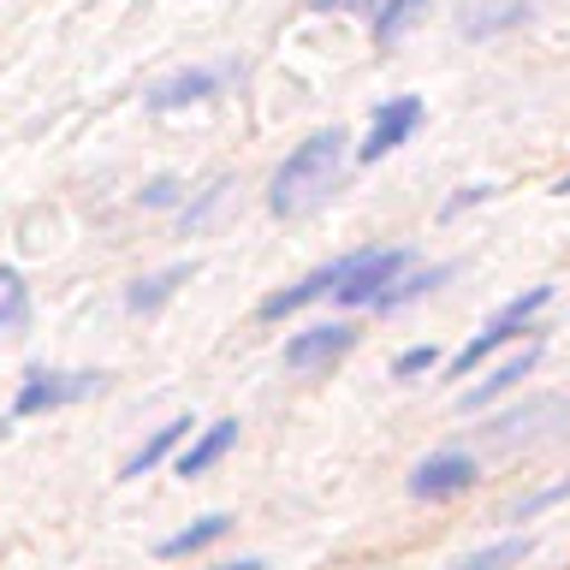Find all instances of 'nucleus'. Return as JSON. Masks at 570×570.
Returning <instances> with one entry per match:
<instances>
[{"label": "nucleus", "mask_w": 570, "mask_h": 570, "mask_svg": "<svg viewBox=\"0 0 570 570\" xmlns=\"http://www.w3.org/2000/svg\"><path fill=\"white\" fill-rule=\"evenodd\" d=\"M345 160H351V137L338 131V125L309 131L274 167V178H267V214H274V220H303V214H315L338 190Z\"/></svg>", "instance_id": "f257e3e1"}, {"label": "nucleus", "mask_w": 570, "mask_h": 570, "mask_svg": "<svg viewBox=\"0 0 570 570\" xmlns=\"http://www.w3.org/2000/svg\"><path fill=\"white\" fill-rule=\"evenodd\" d=\"M547 303H552V285H529V292H517L511 303H499L488 327H481V333L470 338V345H463V351L452 356V363H445V374H452V381H470L475 363H488V356H493L499 345H511L517 333H529V321L541 315Z\"/></svg>", "instance_id": "f03ea898"}, {"label": "nucleus", "mask_w": 570, "mask_h": 570, "mask_svg": "<svg viewBox=\"0 0 570 570\" xmlns=\"http://www.w3.org/2000/svg\"><path fill=\"white\" fill-rule=\"evenodd\" d=\"M107 392V374L101 368H30L12 392V416H48V410H66V404H83Z\"/></svg>", "instance_id": "7ed1b4c3"}, {"label": "nucleus", "mask_w": 570, "mask_h": 570, "mask_svg": "<svg viewBox=\"0 0 570 570\" xmlns=\"http://www.w3.org/2000/svg\"><path fill=\"white\" fill-rule=\"evenodd\" d=\"M374 249H381V244H363V249H351V256H338V262H327V267H315V274H303L297 285H285V292L262 297L256 315H262V321H285V315L309 309V303H321V297H338V292H345V285L374 262Z\"/></svg>", "instance_id": "20e7f679"}, {"label": "nucleus", "mask_w": 570, "mask_h": 570, "mask_svg": "<svg viewBox=\"0 0 570 570\" xmlns=\"http://www.w3.org/2000/svg\"><path fill=\"white\" fill-rule=\"evenodd\" d=\"M481 481V463L475 452H458V445H445V452H428L416 470H410V499H428V505H440V499H458V493H470Z\"/></svg>", "instance_id": "39448f33"}, {"label": "nucleus", "mask_w": 570, "mask_h": 570, "mask_svg": "<svg viewBox=\"0 0 570 570\" xmlns=\"http://www.w3.org/2000/svg\"><path fill=\"white\" fill-rule=\"evenodd\" d=\"M356 333L351 321H315V327H303L285 338V368L292 374H315V368H333V363H345V356L356 351Z\"/></svg>", "instance_id": "423d86ee"}, {"label": "nucleus", "mask_w": 570, "mask_h": 570, "mask_svg": "<svg viewBox=\"0 0 570 570\" xmlns=\"http://www.w3.org/2000/svg\"><path fill=\"white\" fill-rule=\"evenodd\" d=\"M416 125H422V101L416 96H392L374 107V119H368V137L356 142V160H386L392 149H404L410 137H416Z\"/></svg>", "instance_id": "0eeeda50"}, {"label": "nucleus", "mask_w": 570, "mask_h": 570, "mask_svg": "<svg viewBox=\"0 0 570 570\" xmlns=\"http://www.w3.org/2000/svg\"><path fill=\"white\" fill-rule=\"evenodd\" d=\"M534 363H541V338H529L523 351H511L505 363H499V368H488L475 386H463V392H458V410H488L493 399H505V392H517V386H523L529 374H534Z\"/></svg>", "instance_id": "6e6552de"}, {"label": "nucleus", "mask_w": 570, "mask_h": 570, "mask_svg": "<svg viewBox=\"0 0 570 570\" xmlns=\"http://www.w3.org/2000/svg\"><path fill=\"white\" fill-rule=\"evenodd\" d=\"M220 83H226V71H214V66H190V71H173V78H160L142 101H149L155 114H178V107H196V101L220 96Z\"/></svg>", "instance_id": "1a4fd4ad"}, {"label": "nucleus", "mask_w": 570, "mask_h": 570, "mask_svg": "<svg viewBox=\"0 0 570 570\" xmlns=\"http://www.w3.org/2000/svg\"><path fill=\"white\" fill-rule=\"evenodd\" d=\"M190 440H196V422H190V416H173V422H160L155 434L142 440V445H137L131 458H125V470H119V481H137V475H149L155 463H167V458L178 452V445H190Z\"/></svg>", "instance_id": "9d476101"}, {"label": "nucleus", "mask_w": 570, "mask_h": 570, "mask_svg": "<svg viewBox=\"0 0 570 570\" xmlns=\"http://www.w3.org/2000/svg\"><path fill=\"white\" fill-rule=\"evenodd\" d=\"M232 445H238V416H220V422H208L203 434H196L185 452H178V475L185 481H196V475H208L214 463H220Z\"/></svg>", "instance_id": "9b49d317"}, {"label": "nucleus", "mask_w": 570, "mask_h": 570, "mask_svg": "<svg viewBox=\"0 0 570 570\" xmlns=\"http://www.w3.org/2000/svg\"><path fill=\"white\" fill-rule=\"evenodd\" d=\"M232 523H238L232 511H208V517H196L190 529H178V534H167V541H160V559H196V552H208L214 541H226Z\"/></svg>", "instance_id": "f8f14e48"}, {"label": "nucleus", "mask_w": 570, "mask_h": 570, "mask_svg": "<svg viewBox=\"0 0 570 570\" xmlns=\"http://www.w3.org/2000/svg\"><path fill=\"white\" fill-rule=\"evenodd\" d=\"M185 279H190V262H173V267H160V274H142V279L131 285V292H125V309H131V315H155V309H167Z\"/></svg>", "instance_id": "ddd939ff"}, {"label": "nucleus", "mask_w": 570, "mask_h": 570, "mask_svg": "<svg viewBox=\"0 0 570 570\" xmlns=\"http://www.w3.org/2000/svg\"><path fill=\"white\" fill-rule=\"evenodd\" d=\"M534 552V534H499V541L463 552V559H452L445 570H517Z\"/></svg>", "instance_id": "4468645a"}, {"label": "nucleus", "mask_w": 570, "mask_h": 570, "mask_svg": "<svg viewBox=\"0 0 570 570\" xmlns=\"http://www.w3.org/2000/svg\"><path fill=\"white\" fill-rule=\"evenodd\" d=\"M445 279H452V262H434V267H410V274H399V279L386 285V297L374 303V309H381V315H392V309H404V303L428 297V292H434V285H445Z\"/></svg>", "instance_id": "2eb2a0df"}, {"label": "nucleus", "mask_w": 570, "mask_h": 570, "mask_svg": "<svg viewBox=\"0 0 570 570\" xmlns=\"http://www.w3.org/2000/svg\"><path fill=\"white\" fill-rule=\"evenodd\" d=\"M547 416H559V399H529L523 410L493 416V422H488V440H493V445H517V440L534 434V422H547Z\"/></svg>", "instance_id": "dca6fc26"}, {"label": "nucleus", "mask_w": 570, "mask_h": 570, "mask_svg": "<svg viewBox=\"0 0 570 570\" xmlns=\"http://www.w3.org/2000/svg\"><path fill=\"white\" fill-rule=\"evenodd\" d=\"M422 12H428V0H381V12L368 18L374 42H381V48H392V42H399V36H404L410 24H416Z\"/></svg>", "instance_id": "f3484780"}, {"label": "nucleus", "mask_w": 570, "mask_h": 570, "mask_svg": "<svg viewBox=\"0 0 570 570\" xmlns=\"http://www.w3.org/2000/svg\"><path fill=\"white\" fill-rule=\"evenodd\" d=\"M24 321H30V285L18 267H0V338L18 333Z\"/></svg>", "instance_id": "a211bd4d"}, {"label": "nucleus", "mask_w": 570, "mask_h": 570, "mask_svg": "<svg viewBox=\"0 0 570 570\" xmlns=\"http://www.w3.org/2000/svg\"><path fill=\"white\" fill-rule=\"evenodd\" d=\"M529 18V0H505V7H488V12H470L463 18V36H493L505 24H523Z\"/></svg>", "instance_id": "6ab92c4d"}, {"label": "nucleus", "mask_w": 570, "mask_h": 570, "mask_svg": "<svg viewBox=\"0 0 570 570\" xmlns=\"http://www.w3.org/2000/svg\"><path fill=\"white\" fill-rule=\"evenodd\" d=\"M137 203H142V208H185V178H173V173H155L149 185L137 190Z\"/></svg>", "instance_id": "aec40b11"}, {"label": "nucleus", "mask_w": 570, "mask_h": 570, "mask_svg": "<svg viewBox=\"0 0 570 570\" xmlns=\"http://www.w3.org/2000/svg\"><path fill=\"white\" fill-rule=\"evenodd\" d=\"M559 499H570V475L552 481V488H541V493H529V499H517V505H511V523H534V517L552 511Z\"/></svg>", "instance_id": "412c9836"}, {"label": "nucleus", "mask_w": 570, "mask_h": 570, "mask_svg": "<svg viewBox=\"0 0 570 570\" xmlns=\"http://www.w3.org/2000/svg\"><path fill=\"white\" fill-rule=\"evenodd\" d=\"M428 368H440V351L434 345H410V351L392 356V381H416V374H428Z\"/></svg>", "instance_id": "4be33fe9"}, {"label": "nucleus", "mask_w": 570, "mask_h": 570, "mask_svg": "<svg viewBox=\"0 0 570 570\" xmlns=\"http://www.w3.org/2000/svg\"><path fill=\"white\" fill-rule=\"evenodd\" d=\"M220 203H226V178H214V185H208L203 196H196V203L178 208V220H185V226H203V220H208V214L220 208Z\"/></svg>", "instance_id": "5701e85b"}, {"label": "nucleus", "mask_w": 570, "mask_h": 570, "mask_svg": "<svg viewBox=\"0 0 570 570\" xmlns=\"http://www.w3.org/2000/svg\"><path fill=\"white\" fill-rule=\"evenodd\" d=\"M493 196H499L493 185H463V190L452 196V203H445V214H463V208H470V203H493Z\"/></svg>", "instance_id": "b1692460"}, {"label": "nucleus", "mask_w": 570, "mask_h": 570, "mask_svg": "<svg viewBox=\"0 0 570 570\" xmlns=\"http://www.w3.org/2000/svg\"><path fill=\"white\" fill-rule=\"evenodd\" d=\"M208 570H267V559H226V564H208Z\"/></svg>", "instance_id": "393cba45"}, {"label": "nucleus", "mask_w": 570, "mask_h": 570, "mask_svg": "<svg viewBox=\"0 0 570 570\" xmlns=\"http://www.w3.org/2000/svg\"><path fill=\"white\" fill-rule=\"evenodd\" d=\"M552 190H559V196H570V173H564V178H559V185H552Z\"/></svg>", "instance_id": "a878e982"}]
</instances>
